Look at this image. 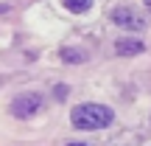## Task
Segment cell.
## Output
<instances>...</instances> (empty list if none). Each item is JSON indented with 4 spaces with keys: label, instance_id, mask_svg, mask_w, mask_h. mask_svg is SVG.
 I'll return each mask as SVG.
<instances>
[{
    "label": "cell",
    "instance_id": "8992f818",
    "mask_svg": "<svg viewBox=\"0 0 151 146\" xmlns=\"http://www.w3.org/2000/svg\"><path fill=\"white\" fill-rule=\"evenodd\" d=\"M62 59H65V62H84L87 56H84V54H78L76 48H65V51H62Z\"/></svg>",
    "mask_w": 151,
    "mask_h": 146
},
{
    "label": "cell",
    "instance_id": "9c48e42d",
    "mask_svg": "<svg viewBox=\"0 0 151 146\" xmlns=\"http://www.w3.org/2000/svg\"><path fill=\"white\" fill-rule=\"evenodd\" d=\"M67 146H84V143H67Z\"/></svg>",
    "mask_w": 151,
    "mask_h": 146
},
{
    "label": "cell",
    "instance_id": "30bf717a",
    "mask_svg": "<svg viewBox=\"0 0 151 146\" xmlns=\"http://www.w3.org/2000/svg\"><path fill=\"white\" fill-rule=\"evenodd\" d=\"M146 6H148V11H151V0H146Z\"/></svg>",
    "mask_w": 151,
    "mask_h": 146
},
{
    "label": "cell",
    "instance_id": "277c9868",
    "mask_svg": "<svg viewBox=\"0 0 151 146\" xmlns=\"http://www.w3.org/2000/svg\"><path fill=\"white\" fill-rule=\"evenodd\" d=\"M143 51H146V45L140 39H118L115 42V54L120 56H134V54H143Z\"/></svg>",
    "mask_w": 151,
    "mask_h": 146
},
{
    "label": "cell",
    "instance_id": "7a4b0ae2",
    "mask_svg": "<svg viewBox=\"0 0 151 146\" xmlns=\"http://www.w3.org/2000/svg\"><path fill=\"white\" fill-rule=\"evenodd\" d=\"M42 110V96L39 93H22L11 101V115L14 118H31Z\"/></svg>",
    "mask_w": 151,
    "mask_h": 146
},
{
    "label": "cell",
    "instance_id": "6da1fadb",
    "mask_svg": "<svg viewBox=\"0 0 151 146\" xmlns=\"http://www.w3.org/2000/svg\"><path fill=\"white\" fill-rule=\"evenodd\" d=\"M70 118H73L76 129L95 132V129H106V126L115 121V113L109 107H104V104H92L90 101V104H78V107H73Z\"/></svg>",
    "mask_w": 151,
    "mask_h": 146
},
{
    "label": "cell",
    "instance_id": "ba28073f",
    "mask_svg": "<svg viewBox=\"0 0 151 146\" xmlns=\"http://www.w3.org/2000/svg\"><path fill=\"white\" fill-rule=\"evenodd\" d=\"M6 11H9V6H6V3H0V14H6Z\"/></svg>",
    "mask_w": 151,
    "mask_h": 146
},
{
    "label": "cell",
    "instance_id": "5b68a950",
    "mask_svg": "<svg viewBox=\"0 0 151 146\" xmlns=\"http://www.w3.org/2000/svg\"><path fill=\"white\" fill-rule=\"evenodd\" d=\"M65 3L67 11H73V14H84V11L92 9V0H62Z\"/></svg>",
    "mask_w": 151,
    "mask_h": 146
},
{
    "label": "cell",
    "instance_id": "52a82bcc",
    "mask_svg": "<svg viewBox=\"0 0 151 146\" xmlns=\"http://www.w3.org/2000/svg\"><path fill=\"white\" fill-rule=\"evenodd\" d=\"M65 93H67V87H65V84H59V87H56V98H59V101L65 98Z\"/></svg>",
    "mask_w": 151,
    "mask_h": 146
},
{
    "label": "cell",
    "instance_id": "3957f363",
    "mask_svg": "<svg viewBox=\"0 0 151 146\" xmlns=\"http://www.w3.org/2000/svg\"><path fill=\"white\" fill-rule=\"evenodd\" d=\"M112 23L120 28H129V31H140V28H146V17L137 14L134 9H129V6H118V9H112Z\"/></svg>",
    "mask_w": 151,
    "mask_h": 146
}]
</instances>
